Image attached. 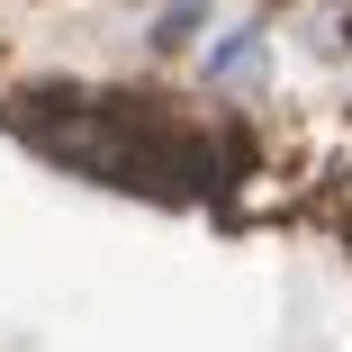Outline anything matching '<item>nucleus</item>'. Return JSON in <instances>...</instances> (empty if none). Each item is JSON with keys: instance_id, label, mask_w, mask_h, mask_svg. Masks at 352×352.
<instances>
[{"instance_id": "nucleus-1", "label": "nucleus", "mask_w": 352, "mask_h": 352, "mask_svg": "<svg viewBox=\"0 0 352 352\" xmlns=\"http://www.w3.org/2000/svg\"><path fill=\"white\" fill-rule=\"evenodd\" d=\"M271 63V36L262 28H226L217 45H208V91H253Z\"/></svg>"}, {"instance_id": "nucleus-2", "label": "nucleus", "mask_w": 352, "mask_h": 352, "mask_svg": "<svg viewBox=\"0 0 352 352\" xmlns=\"http://www.w3.org/2000/svg\"><path fill=\"white\" fill-rule=\"evenodd\" d=\"M208 19V0H163V19H154V45H190V28Z\"/></svg>"}]
</instances>
